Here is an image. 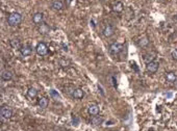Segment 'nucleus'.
Returning <instances> with one entry per match:
<instances>
[{"label":"nucleus","mask_w":177,"mask_h":131,"mask_svg":"<svg viewBox=\"0 0 177 131\" xmlns=\"http://www.w3.org/2000/svg\"><path fill=\"white\" fill-rule=\"evenodd\" d=\"M98 89H99L100 91V93H101V95H102V96H104V91H103V89L102 87H101V85H99V84H98Z\"/></svg>","instance_id":"obj_25"},{"label":"nucleus","mask_w":177,"mask_h":131,"mask_svg":"<svg viewBox=\"0 0 177 131\" xmlns=\"http://www.w3.org/2000/svg\"><path fill=\"white\" fill-rule=\"evenodd\" d=\"M139 44H140V46H142V47H146L148 44H149V41H148V39H146V37H144V39H142V40H140V42H139Z\"/></svg>","instance_id":"obj_23"},{"label":"nucleus","mask_w":177,"mask_h":131,"mask_svg":"<svg viewBox=\"0 0 177 131\" xmlns=\"http://www.w3.org/2000/svg\"><path fill=\"white\" fill-rule=\"evenodd\" d=\"M1 78L2 80L4 81H10V80L12 79V73L8 70H5V71L2 72V74H1Z\"/></svg>","instance_id":"obj_12"},{"label":"nucleus","mask_w":177,"mask_h":131,"mask_svg":"<svg viewBox=\"0 0 177 131\" xmlns=\"http://www.w3.org/2000/svg\"><path fill=\"white\" fill-rule=\"evenodd\" d=\"M0 116L2 119L8 120L12 116V110L10 107L8 106H2L0 109Z\"/></svg>","instance_id":"obj_3"},{"label":"nucleus","mask_w":177,"mask_h":131,"mask_svg":"<svg viewBox=\"0 0 177 131\" xmlns=\"http://www.w3.org/2000/svg\"><path fill=\"white\" fill-rule=\"evenodd\" d=\"M62 48H64V49H62V50H64V51H68V46H67V45L62 44Z\"/></svg>","instance_id":"obj_26"},{"label":"nucleus","mask_w":177,"mask_h":131,"mask_svg":"<svg viewBox=\"0 0 177 131\" xmlns=\"http://www.w3.org/2000/svg\"><path fill=\"white\" fill-rule=\"evenodd\" d=\"M43 21H44V15L43 12H35V15L33 16V22L37 25L43 24Z\"/></svg>","instance_id":"obj_8"},{"label":"nucleus","mask_w":177,"mask_h":131,"mask_svg":"<svg viewBox=\"0 0 177 131\" xmlns=\"http://www.w3.org/2000/svg\"><path fill=\"white\" fill-rule=\"evenodd\" d=\"M87 112L93 116H97V114H99V105H97V104L95 103L90 104L89 107H87Z\"/></svg>","instance_id":"obj_7"},{"label":"nucleus","mask_w":177,"mask_h":131,"mask_svg":"<svg viewBox=\"0 0 177 131\" xmlns=\"http://www.w3.org/2000/svg\"><path fill=\"white\" fill-rule=\"evenodd\" d=\"M27 95L29 98H35V97L37 96V91L35 89V87H30L29 89L27 91Z\"/></svg>","instance_id":"obj_19"},{"label":"nucleus","mask_w":177,"mask_h":131,"mask_svg":"<svg viewBox=\"0 0 177 131\" xmlns=\"http://www.w3.org/2000/svg\"><path fill=\"white\" fill-rule=\"evenodd\" d=\"M48 99L47 98H45V97H41V98H39V100H37V104H39V106L41 107V108H46V107L48 106Z\"/></svg>","instance_id":"obj_14"},{"label":"nucleus","mask_w":177,"mask_h":131,"mask_svg":"<svg viewBox=\"0 0 177 131\" xmlns=\"http://www.w3.org/2000/svg\"><path fill=\"white\" fill-rule=\"evenodd\" d=\"M103 35H104L105 37H112V35H114V33H115V27L112 26V25H106L104 28H103V31H102Z\"/></svg>","instance_id":"obj_5"},{"label":"nucleus","mask_w":177,"mask_h":131,"mask_svg":"<svg viewBox=\"0 0 177 131\" xmlns=\"http://www.w3.org/2000/svg\"><path fill=\"white\" fill-rule=\"evenodd\" d=\"M158 68H160V62H154V60L147 64V71H149L150 73H155V72H157Z\"/></svg>","instance_id":"obj_10"},{"label":"nucleus","mask_w":177,"mask_h":131,"mask_svg":"<svg viewBox=\"0 0 177 131\" xmlns=\"http://www.w3.org/2000/svg\"><path fill=\"white\" fill-rule=\"evenodd\" d=\"M171 56H172V58L174 60H177V49L173 50V51L171 52Z\"/></svg>","instance_id":"obj_24"},{"label":"nucleus","mask_w":177,"mask_h":131,"mask_svg":"<svg viewBox=\"0 0 177 131\" xmlns=\"http://www.w3.org/2000/svg\"><path fill=\"white\" fill-rule=\"evenodd\" d=\"M60 62V66L62 68H68L69 66H70V64H71L70 60H66V58H60V62Z\"/></svg>","instance_id":"obj_21"},{"label":"nucleus","mask_w":177,"mask_h":131,"mask_svg":"<svg viewBox=\"0 0 177 131\" xmlns=\"http://www.w3.org/2000/svg\"><path fill=\"white\" fill-rule=\"evenodd\" d=\"M49 94H50V96L52 97V98H53L54 100H60V94H58V93L56 91H54V89H50Z\"/></svg>","instance_id":"obj_22"},{"label":"nucleus","mask_w":177,"mask_h":131,"mask_svg":"<svg viewBox=\"0 0 177 131\" xmlns=\"http://www.w3.org/2000/svg\"><path fill=\"white\" fill-rule=\"evenodd\" d=\"M112 10L117 12H121L123 10V4L122 2H116L112 6Z\"/></svg>","instance_id":"obj_20"},{"label":"nucleus","mask_w":177,"mask_h":131,"mask_svg":"<svg viewBox=\"0 0 177 131\" xmlns=\"http://www.w3.org/2000/svg\"><path fill=\"white\" fill-rule=\"evenodd\" d=\"M143 60H144V62L146 64H150L151 62H153V60H154V55H152V54H145L144 56H143Z\"/></svg>","instance_id":"obj_18"},{"label":"nucleus","mask_w":177,"mask_h":131,"mask_svg":"<svg viewBox=\"0 0 177 131\" xmlns=\"http://www.w3.org/2000/svg\"><path fill=\"white\" fill-rule=\"evenodd\" d=\"M176 19H177V15H176Z\"/></svg>","instance_id":"obj_28"},{"label":"nucleus","mask_w":177,"mask_h":131,"mask_svg":"<svg viewBox=\"0 0 177 131\" xmlns=\"http://www.w3.org/2000/svg\"><path fill=\"white\" fill-rule=\"evenodd\" d=\"M20 51L22 56L24 57L29 56V55H31V53H33V47L29 46V45H25V46H23V47L21 48Z\"/></svg>","instance_id":"obj_9"},{"label":"nucleus","mask_w":177,"mask_h":131,"mask_svg":"<svg viewBox=\"0 0 177 131\" xmlns=\"http://www.w3.org/2000/svg\"><path fill=\"white\" fill-rule=\"evenodd\" d=\"M52 8L53 10H62L64 8V3L60 1V0H54L52 2Z\"/></svg>","instance_id":"obj_15"},{"label":"nucleus","mask_w":177,"mask_h":131,"mask_svg":"<svg viewBox=\"0 0 177 131\" xmlns=\"http://www.w3.org/2000/svg\"><path fill=\"white\" fill-rule=\"evenodd\" d=\"M122 50H123V45L120 44V43H112L110 46V52L114 55L121 53Z\"/></svg>","instance_id":"obj_4"},{"label":"nucleus","mask_w":177,"mask_h":131,"mask_svg":"<svg viewBox=\"0 0 177 131\" xmlns=\"http://www.w3.org/2000/svg\"><path fill=\"white\" fill-rule=\"evenodd\" d=\"M49 31H50V27L47 24H41V26L39 27V32L42 33V35H47Z\"/></svg>","instance_id":"obj_17"},{"label":"nucleus","mask_w":177,"mask_h":131,"mask_svg":"<svg viewBox=\"0 0 177 131\" xmlns=\"http://www.w3.org/2000/svg\"><path fill=\"white\" fill-rule=\"evenodd\" d=\"M100 1H104V0H100Z\"/></svg>","instance_id":"obj_27"},{"label":"nucleus","mask_w":177,"mask_h":131,"mask_svg":"<svg viewBox=\"0 0 177 131\" xmlns=\"http://www.w3.org/2000/svg\"><path fill=\"white\" fill-rule=\"evenodd\" d=\"M35 51H37V55H40V56H45V55H47V53H48L47 45L43 42L39 43V44L37 45V47H35Z\"/></svg>","instance_id":"obj_2"},{"label":"nucleus","mask_w":177,"mask_h":131,"mask_svg":"<svg viewBox=\"0 0 177 131\" xmlns=\"http://www.w3.org/2000/svg\"><path fill=\"white\" fill-rule=\"evenodd\" d=\"M22 22V16L19 12H12L8 17V24L10 26H18Z\"/></svg>","instance_id":"obj_1"},{"label":"nucleus","mask_w":177,"mask_h":131,"mask_svg":"<svg viewBox=\"0 0 177 131\" xmlns=\"http://www.w3.org/2000/svg\"><path fill=\"white\" fill-rule=\"evenodd\" d=\"M85 97V91L81 89H74L72 91V98L75 100H81Z\"/></svg>","instance_id":"obj_6"},{"label":"nucleus","mask_w":177,"mask_h":131,"mask_svg":"<svg viewBox=\"0 0 177 131\" xmlns=\"http://www.w3.org/2000/svg\"><path fill=\"white\" fill-rule=\"evenodd\" d=\"M102 122H103V119L99 116H94L92 119H91V123H92V125H94V126H99V125L102 124Z\"/></svg>","instance_id":"obj_13"},{"label":"nucleus","mask_w":177,"mask_h":131,"mask_svg":"<svg viewBox=\"0 0 177 131\" xmlns=\"http://www.w3.org/2000/svg\"><path fill=\"white\" fill-rule=\"evenodd\" d=\"M166 80L168 82H170V83H174L177 80L176 73H174V72H168L167 74H166Z\"/></svg>","instance_id":"obj_11"},{"label":"nucleus","mask_w":177,"mask_h":131,"mask_svg":"<svg viewBox=\"0 0 177 131\" xmlns=\"http://www.w3.org/2000/svg\"><path fill=\"white\" fill-rule=\"evenodd\" d=\"M10 47L12 48V49H21V43L20 41L18 40V39H12V40L10 41Z\"/></svg>","instance_id":"obj_16"}]
</instances>
